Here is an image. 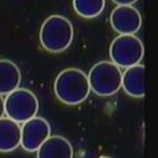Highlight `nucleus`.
<instances>
[{"mask_svg": "<svg viewBox=\"0 0 158 158\" xmlns=\"http://www.w3.org/2000/svg\"><path fill=\"white\" fill-rule=\"evenodd\" d=\"M54 92L56 97L68 106L83 102L91 92L88 75L79 69L63 70L55 79Z\"/></svg>", "mask_w": 158, "mask_h": 158, "instance_id": "1", "label": "nucleus"}, {"mask_svg": "<svg viewBox=\"0 0 158 158\" xmlns=\"http://www.w3.org/2000/svg\"><path fill=\"white\" fill-rule=\"evenodd\" d=\"M39 38L45 51L51 53L63 52L73 41L74 29L72 22L61 15H52L42 23Z\"/></svg>", "mask_w": 158, "mask_h": 158, "instance_id": "2", "label": "nucleus"}, {"mask_svg": "<svg viewBox=\"0 0 158 158\" xmlns=\"http://www.w3.org/2000/svg\"><path fill=\"white\" fill-rule=\"evenodd\" d=\"M91 91L98 96H112L121 89L122 72L112 61H100L88 74Z\"/></svg>", "mask_w": 158, "mask_h": 158, "instance_id": "3", "label": "nucleus"}, {"mask_svg": "<svg viewBox=\"0 0 158 158\" xmlns=\"http://www.w3.org/2000/svg\"><path fill=\"white\" fill-rule=\"evenodd\" d=\"M39 110L38 99L32 91L18 88L4 98V114L17 123H24L35 117Z\"/></svg>", "mask_w": 158, "mask_h": 158, "instance_id": "4", "label": "nucleus"}, {"mask_svg": "<svg viewBox=\"0 0 158 158\" xmlns=\"http://www.w3.org/2000/svg\"><path fill=\"white\" fill-rule=\"evenodd\" d=\"M144 55L143 43L135 35H119L110 45V57L118 68L140 64Z\"/></svg>", "mask_w": 158, "mask_h": 158, "instance_id": "5", "label": "nucleus"}, {"mask_svg": "<svg viewBox=\"0 0 158 158\" xmlns=\"http://www.w3.org/2000/svg\"><path fill=\"white\" fill-rule=\"evenodd\" d=\"M50 136V123L42 117L35 116L22 124L20 146L27 152H36Z\"/></svg>", "mask_w": 158, "mask_h": 158, "instance_id": "6", "label": "nucleus"}, {"mask_svg": "<svg viewBox=\"0 0 158 158\" xmlns=\"http://www.w3.org/2000/svg\"><path fill=\"white\" fill-rule=\"evenodd\" d=\"M110 22L113 30L120 35H134L141 27L142 19L133 6H117L112 11Z\"/></svg>", "mask_w": 158, "mask_h": 158, "instance_id": "7", "label": "nucleus"}, {"mask_svg": "<svg viewBox=\"0 0 158 158\" xmlns=\"http://www.w3.org/2000/svg\"><path fill=\"white\" fill-rule=\"evenodd\" d=\"M146 68L143 64L133 65L122 73L121 88L128 95L135 98H142L146 95Z\"/></svg>", "mask_w": 158, "mask_h": 158, "instance_id": "8", "label": "nucleus"}, {"mask_svg": "<svg viewBox=\"0 0 158 158\" xmlns=\"http://www.w3.org/2000/svg\"><path fill=\"white\" fill-rule=\"evenodd\" d=\"M71 142L59 135L50 136L37 150V158H73Z\"/></svg>", "mask_w": 158, "mask_h": 158, "instance_id": "9", "label": "nucleus"}, {"mask_svg": "<svg viewBox=\"0 0 158 158\" xmlns=\"http://www.w3.org/2000/svg\"><path fill=\"white\" fill-rule=\"evenodd\" d=\"M21 142V127L7 117L0 118V152L16 150Z\"/></svg>", "mask_w": 158, "mask_h": 158, "instance_id": "10", "label": "nucleus"}, {"mask_svg": "<svg viewBox=\"0 0 158 158\" xmlns=\"http://www.w3.org/2000/svg\"><path fill=\"white\" fill-rule=\"evenodd\" d=\"M21 72L16 63L9 59H0V95H7L19 88Z\"/></svg>", "mask_w": 158, "mask_h": 158, "instance_id": "11", "label": "nucleus"}, {"mask_svg": "<svg viewBox=\"0 0 158 158\" xmlns=\"http://www.w3.org/2000/svg\"><path fill=\"white\" fill-rule=\"evenodd\" d=\"M74 10L83 18H95L103 12L106 1L103 0H75L73 1Z\"/></svg>", "mask_w": 158, "mask_h": 158, "instance_id": "12", "label": "nucleus"}, {"mask_svg": "<svg viewBox=\"0 0 158 158\" xmlns=\"http://www.w3.org/2000/svg\"><path fill=\"white\" fill-rule=\"evenodd\" d=\"M114 3L117 6H133L135 3V0H114Z\"/></svg>", "mask_w": 158, "mask_h": 158, "instance_id": "13", "label": "nucleus"}, {"mask_svg": "<svg viewBox=\"0 0 158 158\" xmlns=\"http://www.w3.org/2000/svg\"><path fill=\"white\" fill-rule=\"evenodd\" d=\"M4 115V99L0 95V118H2Z\"/></svg>", "mask_w": 158, "mask_h": 158, "instance_id": "14", "label": "nucleus"}, {"mask_svg": "<svg viewBox=\"0 0 158 158\" xmlns=\"http://www.w3.org/2000/svg\"><path fill=\"white\" fill-rule=\"evenodd\" d=\"M99 158H111V157H109V156H101V157H99Z\"/></svg>", "mask_w": 158, "mask_h": 158, "instance_id": "15", "label": "nucleus"}]
</instances>
